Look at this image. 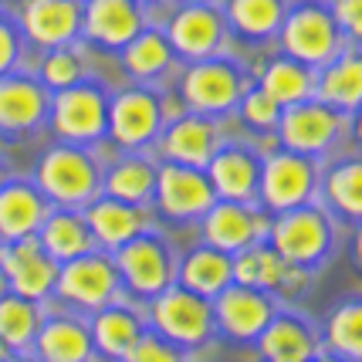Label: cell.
I'll return each instance as SVG.
<instances>
[{
  "mask_svg": "<svg viewBox=\"0 0 362 362\" xmlns=\"http://www.w3.org/2000/svg\"><path fill=\"white\" fill-rule=\"evenodd\" d=\"M34 187L45 193L51 206H81L102 193V166L98 159L75 142L51 146L34 166Z\"/></svg>",
  "mask_w": 362,
  "mask_h": 362,
  "instance_id": "cell-1",
  "label": "cell"
},
{
  "mask_svg": "<svg viewBox=\"0 0 362 362\" xmlns=\"http://www.w3.org/2000/svg\"><path fill=\"white\" fill-rule=\"evenodd\" d=\"M142 322L146 329H153L156 335L170 339L173 346L180 349H197L214 339V308H210V298L189 291L183 284H170L163 288L159 295L142 301Z\"/></svg>",
  "mask_w": 362,
  "mask_h": 362,
  "instance_id": "cell-2",
  "label": "cell"
},
{
  "mask_svg": "<svg viewBox=\"0 0 362 362\" xmlns=\"http://www.w3.org/2000/svg\"><path fill=\"white\" fill-rule=\"evenodd\" d=\"M332 244H335L332 214L325 206H318L315 200L291 206V210H281V214H271L268 247L281 254L284 261L312 271L329 257Z\"/></svg>",
  "mask_w": 362,
  "mask_h": 362,
  "instance_id": "cell-3",
  "label": "cell"
},
{
  "mask_svg": "<svg viewBox=\"0 0 362 362\" xmlns=\"http://www.w3.org/2000/svg\"><path fill=\"white\" fill-rule=\"evenodd\" d=\"M112 264L119 271L122 291L132 295L136 301H146L159 295L163 288H170L176 281V254L170 247V240L156 230H139L136 237H129L126 244H119L112 251Z\"/></svg>",
  "mask_w": 362,
  "mask_h": 362,
  "instance_id": "cell-4",
  "label": "cell"
},
{
  "mask_svg": "<svg viewBox=\"0 0 362 362\" xmlns=\"http://www.w3.org/2000/svg\"><path fill=\"white\" fill-rule=\"evenodd\" d=\"M51 295L71 305L78 312H98L112 301L122 298V281H119V271L112 264V254L95 247L88 254H78L71 261L58 264V278Z\"/></svg>",
  "mask_w": 362,
  "mask_h": 362,
  "instance_id": "cell-5",
  "label": "cell"
},
{
  "mask_svg": "<svg viewBox=\"0 0 362 362\" xmlns=\"http://www.w3.org/2000/svg\"><path fill=\"white\" fill-rule=\"evenodd\" d=\"M352 119L356 115L332 109L318 98H305V102H295V105L281 109V119L274 126V139H278L281 149L318 159L342 139V132L352 126Z\"/></svg>",
  "mask_w": 362,
  "mask_h": 362,
  "instance_id": "cell-6",
  "label": "cell"
},
{
  "mask_svg": "<svg viewBox=\"0 0 362 362\" xmlns=\"http://www.w3.org/2000/svg\"><path fill=\"white\" fill-rule=\"evenodd\" d=\"M318 193V166L312 156H301L291 149H274L261 156V176H257V204L268 214H281L291 206L312 204Z\"/></svg>",
  "mask_w": 362,
  "mask_h": 362,
  "instance_id": "cell-7",
  "label": "cell"
},
{
  "mask_svg": "<svg viewBox=\"0 0 362 362\" xmlns=\"http://www.w3.org/2000/svg\"><path fill=\"white\" fill-rule=\"evenodd\" d=\"M278 37H281L284 54L308 64V68H322L339 51H346V34L339 31V24L332 21L329 7L315 4V0L284 11Z\"/></svg>",
  "mask_w": 362,
  "mask_h": 362,
  "instance_id": "cell-8",
  "label": "cell"
},
{
  "mask_svg": "<svg viewBox=\"0 0 362 362\" xmlns=\"http://www.w3.org/2000/svg\"><path fill=\"white\" fill-rule=\"evenodd\" d=\"M247 88L251 85L244 78V71L230 58L214 54L204 62H189V68L183 71V81H180V102L187 112L217 119L223 112H234Z\"/></svg>",
  "mask_w": 362,
  "mask_h": 362,
  "instance_id": "cell-9",
  "label": "cell"
},
{
  "mask_svg": "<svg viewBox=\"0 0 362 362\" xmlns=\"http://www.w3.org/2000/svg\"><path fill=\"white\" fill-rule=\"evenodd\" d=\"M105 115H109V95L95 81H75L62 92H51L47 122L62 142L88 146L105 136Z\"/></svg>",
  "mask_w": 362,
  "mask_h": 362,
  "instance_id": "cell-10",
  "label": "cell"
},
{
  "mask_svg": "<svg viewBox=\"0 0 362 362\" xmlns=\"http://www.w3.org/2000/svg\"><path fill=\"white\" fill-rule=\"evenodd\" d=\"M217 193L210 187L204 170L183 166V163H156V189L153 200L156 214L170 223H197L204 217Z\"/></svg>",
  "mask_w": 362,
  "mask_h": 362,
  "instance_id": "cell-11",
  "label": "cell"
},
{
  "mask_svg": "<svg viewBox=\"0 0 362 362\" xmlns=\"http://www.w3.org/2000/svg\"><path fill=\"white\" fill-rule=\"evenodd\" d=\"M163 129V109H159V95L132 85L122 88L109 98V115H105V136L119 149H142L153 146Z\"/></svg>",
  "mask_w": 362,
  "mask_h": 362,
  "instance_id": "cell-12",
  "label": "cell"
},
{
  "mask_svg": "<svg viewBox=\"0 0 362 362\" xmlns=\"http://www.w3.org/2000/svg\"><path fill=\"white\" fill-rule=\"evenodd\" d=\"M200 234L204 244L217 247V251L230 254L251 247L257 240H268L271 214L254 204H237V200H214L210 210L200 217Z\"/></svg>",
  "mask_w": 362,
  "mask_h": 362,
  "instance_id": "cell-13",
  "label": "cell"
},
{
  "mask_svg": "<svg viewBox=\"0 0 362 362\" xmlns=\"http://www.w3.org/2000/svg\"><path fill=\"white\" fill-rule=\"evenodd\" d=\"M163 34L173 47V54L187 58V62H204V58L221 54L223 41H227V21L214 4L189 0L170 17Z\"/></svg>",
  "mask_w": 362,
  "mask_h": 362,
  "instance_id": "cell-14",
  "label": "cell"
},
{
  "mask_svg": "<svg viewBox=\"0 0 362 362\" xmlns=\"http://www.w3.org/2000/svg\"><path fill=\"white\" fill-rule=\"evenodd\" d=\"M0 278L7 291L31 301H45L58 278V261L41 247L37 234L0 244Z\"/></svg>",
  "mask_w": 362,
  "mask_h": 362,
  "instance_id": "cell-15",
  "label": "cell"
},
{
  "mask_svg": "<svg viewBox=\"0 0 362 362\" xmlns=\"http://www.w3.org/2000/svg\"><path fill=\"white\" fill-rule=\"evenodd\" d=\"M214 308V325L234 342H254L261 329L268 325V318L274 315V298L261 288L230 281L223 291H217L210 298Z\"/></svg>",
  "mask_w": 362,
  "mask_h": 362,
  "instance_id": "cell-16",
  "label": "cell"
},
{
  "mask_svg": "<svg viewBox=\"0 0 362 362\" xmlns=\"http://www.w3.org/2000/svg\"><path fill=\"white\" fill-rule=\"evenodd\" d=\"M221 129H217V119L210 115H197V112H183L170 122H163L156 136L159 156L166 163H183V166H197L204 170L210 156L217 153L221 146Z\"/></svg>",
  "mask_w": 362,
  "mask_h": 362,
  "instance_id": "cell-17",
  "label": "cell"
},
{
  "mask_svg": "<svg viewBox=\"0 0 362 362\" xmlns=\"http://www.w3.org/2000/svg\"><path fill=\"white\" fill-rule=\"evenodd\" d=\"M234 281L261 288L268 295L295 298L301 288L308 284V271L291 264V261H284L278 251H271L268 240H257V244L234 254Z\"/></svg>",
  "mask_w": 362,
  "mask_h": 362,
  "instance_id": "cell-18",
  "label": "cell"
},
{
  "mask_svg": "<svg viewBox=\"0 0 362 362\" xmlns=\"http://www.w3.org/2000/svg\"><path fill=\"white\" fill-rule=\"evenodd\" d=\"M47 105H51V92L41 85V78L21 75V71L0 75V132L4 136H28L34 129H41L47 122Z\"/></svg>",
  "mask_w": 362,
  "mask_h": 362,
  "instance_id": "cell-19",
  "label": "cell"
},
{
  "mask_svg": "<svg viewBox=\"0 0 362 362\" xmlns=\"http://www.w3.org/2000/svg\"><path fill=\"white\" fill-rule=\"evenodd\" d=\"M210 187L217 200H237V204H254L257 197V176H261V153L240 142H221L217 153L204 166Z\"/></svg>",
  "mask_w": 362,
  "mask_h": 362,
  "instance_id": "cell-20",
  "label": "cell"
},
{
  "mask_svg": "<svg viewBox=\"0 0 362 362\" xmlns=\"http://www.w3.org/2000/svg\"><path fill=\"white\" fill-rule=\"evenodd\" d=\"M17 31L37 47L75 45L81 37V0H24Z\"/></svg>",
  "mask_w": 362,
  "mask_h": 362,
  "instance_id": "cell-21",
  "label": "cell"
},
{
  "mask_svg": "<svg viewBox=\"0 0 362 362\" xmlns=\"http://www.w3.org/2000/svg\"><path fill=\"white\" fill-rule=\"evenodd\" d=\"M146 28L142 4L136 0H81V34L98 47H119Z\"/></svg>",
  "mask_w": 362,
  "mask_h": 362,
  "instance_id": "cell-22",
  "label": "cell"
},
{
  "mask_svg": "<svg viewBox=\"0 0 362 362\" xmlns=\"http://www.w3.org/2000/svg\"><path fill=\"white\" fill-rule=\"evenodd\" d=\"M31 352L34 362H88L95 352L92 329L78 315H41Z\"/></svg>",
  "mask_w": 362,
  "mask_h": 362,
  "instance_id": "cell-23",
  "label": "cell"
},
{
  "mask_svg": "<svg viewBox=\"0 0 362 362\" xmlns=\"http://www.w3.org/2000/svg\"><path fill=\"white\" fill-rule=\"evenodd\" d=\"M254 342L264 362H308L318 352V332L308 318L274 308V315Z\"/></svg>",
  "mask_w": 362,
  "mask_h": 362,
  "instance_id": "cell-24",
  "label": "cell"
},
{
  "mask_svg": "<svg viewBox=\"0 0 362 362\" xmlns=\"http://www.w3.org/2000/svg\"><path fill=\"white\" fill-rule=\"evenodd\" d=\"M81 217L88 223V230L95 237V247L102 251H115L119 244H126L129 237H136L139 230L149 227L146 214L139 204H126V200H115L109 193H98L95 200L81 206Z\"/></svg>",
  "mask_w": 362,
  "mask_h": 362,
  "instance_id": "cell-25",
  "label": "cell"
},
{
  "mask_svg": "<svg viewBox=\"0 0 362 362\" xmlns=\"http://www.w3.org/2000/svg\"><path fill=\"white\" fill-rule=\"evenodd\" d=\"M51 204L34 187V180H4L0 183V244L37 234Z\"/></svg>",
  "mask_w": 362,
  "mask_h": 362,
  "instance_id": "cell-26",
  "label": "cell"
},
{
  "mask_svg": "<svg viewBox=\"0 0 362 362\" xmlns=\"http://www.w3.org/2000/svg\"><path fill=\"white\" fill-rule=\"evenodd\" d=\"M312 98L325 102L332 109L356 115L362 102V62H359V47L349 45L346 51H339L332 62H325L322 68H315V92Z\"/></svg>",
  "mask_w": 362,
  "mask_h": 362,
  "instance_id": "cell-27",
  "label": "cell"
},
{
  "mask_svg": "<svg viewBox=\"0 0 362 362\" xmlns=\"http://www.w3.org/2000/svg\"><path fill=\"white\" fill-rule=\"evenodd\" d=\"M92 346L95 352L102 356V359L109 362H122L126 359V352L132 349V342L142 335L146 329V322H142V312H136L132 305L126 301H112L105 308H98L92 312Z\"/></svg>",
  "mask_w": 362,
  "mask_h": 362,
  "instance_id": "cell-28",
  "label": "cell"
},
{
  "mask_svg": "<svg viewBox=\"0 0 362 362\" xmlns=\"http://www.w3.org/2000/svg\"><path fill=\"white\" fill-rule=\"evenodd\" d=\"M37 240L58 264L95 251V237L88 230V223L81 217V210H71V206H51L37 227Z\"/></svg>",
  "mask_w": 362,
  "mask_h": 362,
  "instance_id": "cell-29",
  "label": "cell"
},
{
  "mask_svg": "<svg viewBox=\"0 0 362 362\" xmlns=\"http://www.w3.org/2000/svg\"><path fill=\"white\" fill-rule=\"evenodd\" d=\"M230 281H234V257L210 244H200L183 261H176V284H183L204 298H214Z\"/></svg>",
  "mask_w": 362,
  "mask_h": 362,
  "instance_id": "cell-30",
  "label": "cell"
},
{
  "mask_svg": "<svg viewBox=\"0 0 362 362\" xmlns=\"http://www.w3.org/2000/svg\"><path fill=\"white\" fill-rule=\"evenodd\" d=\"M318 193H322V204L329 206V214H335L339 221L346 223H359L362 217V166L356 156L342 159L329 166V173L318 180Z\"/></svg>",
  "mask_w": 362,
  "mask_h": 362,
  "instance_id": "cell-31",
  "label": "cell"
},
{
  "mask_svg": "<svg viewBox=\"0 0 362 362\" xmlns=\"http://www.w3.org/2000/svg\"><path fill=\"white\" fill-rule=\"evenodd\" d=\"M257 78H261V88L278 102V105H295V102H305L315 92V68L295 62V58H274L264 68H257Z\"/></svg>",
  "mask_w": 362,
  "mask_h": 362,
  "instance_id": "cell-32",
  "label": "cell"
},
{
  "mask_svg": "<svg viewBox=\"0 0 362 362\" xmlns=\"http://www.w3.org/2000/svg\"><path fill=\"white\" fill-rule=\"evenodd\" d=\"M119 51H122V68H126L136 81H153V78H159V75H166L176 58L170 41H166V34L156 31V28H142V31L136 34L132 41H126Z\"/></svg>",
  "mask_w": 362,
  "mask_h": 362,
  "instance_id": "cell-33",
  "label": "cell"
},
{
  "mask_svg": "<svg viewBox=\"0 0 362 362\" xmlns=\"http://www.w3.org/2000/svg\"><path fill=\"white\" fill-rule=\"evenodd\" d=\"M156 189V163L146 156H126L112 163L109 173H102V193L126 204H149Z\"/></svg>",
  "mask_w": 362,
  "mask_h": 362,
  "instance_id": "cell-34",
  "label": "cell"
},
{
  "mask_svg": "<svg viewBox=\"0 0 362 362\" xmlns=\"http://www.w3.org/2000/svg\"><path fill=\"white\" fill-rule=\"evenodd\" d=\"M318 349H325V352H332V356H339V359H346V362H359V356H362L359 298H349L339 308H332L322 332H318Z\"/></svg>",
  "mask_w": 362,
  "mask_h": 362,
  "instance_id": "cell-35",
  "label": "cell"
},
{
  "mask_svg": "<svg viewBox=\"0 0 362 362\" xmlns=\"http://www.w3.org/2000/svg\"><path fill=\"white\" fill-rule=\"evenodd\" d=\"M41 301H31L14 291H0V342L14 349V352H28L34 342V332L41 325Z\"/></svg>",
  "mask_w": 362,
  "mask_h": 362,
  "instance_id": "cell-36",
  "label": "cell"
},
{
  "mask_svg": "<svg viewBox=\"0 0 362 362\" xmlns=\"http://www.w3.org/2000/svg\"><path fill=\"white\" fill-rule=\"evenodd\" d=\"M284 0H227L223 21L234 28L240 37L251 41H268L278 34L284 17Z\"/></svg>",
  "mask_w": 362,
  "mask_h": 362,
  "instance_id": "cell-37",
  "label": "cell"
},
{
  "mask_svg": "<svg viewBox=\"0 0 362 362\" xmlns=\"http://www.w3.org/2000/svg\"><path fill=\"white\" fill-rule=\"evenodd\" d=\"M37 78L45 85L47 92H62L68 85H75V81L85 78V68H81V58L78 51L71 45L64 47H47L45 62H41V71H37Z\"/></svg>",
  "mask_w": 362,
  "mask_h": 362,
  "instance_id": "cell-38",
  "label": "cell"
},
{
  "mask_svg": "<svg viewBox=\"0 0 362 362\" xmlns=\"http://www.w3.org/2000/svg\"><path fill=\"white\" fill-rule=\"evenodd\" d=\"M237 112H240L244 126H251L254 132H274L278 119H281V105H278L261 85H257V88H247V92L240 95Z\"/></svg>",
  "mask_w": 362,
  "mask_h": 362,
  "instance_id": "cell-39",
  "label": "cell"
},
{
  "mask_svg": "<svg viewBox=\"0 0 362 362\" xmlns=\"http://www.w3.org/2000/svg\"><path fill=\"white\" fill-rule=\"evenodd\" d=\"M122 362H187V356L170 339L156 335L153 329H142V335L132 342V349L126 352Z\"/></svg>",
  "mask_w": 362,
  "mask_h": 362,
  "instance_id": "cell-40",
  "label": "cell"
},
{
  "mask_svg": "<svg viewBox=\"0 0 362 362\" xmlns=\"http://www.w3.org/2000/svg\"><path fill=\"white\" fill-rule=\"evenodd\" d=\"M329 14H332V21L339 24V31L346 34L349 45H359V34H362V0H332Z\"/></svg>",
  "mask_w": 362,
  "mask_h": 362,
  "instance_id": "cell-41",
  "label": "cell"
},
{
  "mask_svg": "<svg viewBox=\"0 0 362 362\" xmlns=\"http://www.w3.org/2000/svg\"><path fill=\"white\" fill-rule=\"evenodd\" d=\"M17 62H21V31L0 17V75L14 71Z\"/></svg>",
  "mask_w": 362,
  "mask_h": 362,
  "instance_id": "cell-42",
  "label": "cell"
},
{
  "mask_svg": "<svg viewBox=\"0 0 362 362\" xmlns=\"http://www.w3.org/2000/svg\"><path fill=\"white\" fill-rule=\"evenodd\" d=\"M308 362H346V359H339V356H332V352H325V349H318Z\"/></svg>",
  "mask_w": 362,
  "mask_h": 362,
  "instance_id": "cell-43",
  "label": "cell"
},
{
  "mask_svg": "<svg viewBox=\"0 0 362 362\" xmlns=\"http://www.w3.org/2000/svg\"><path fill=\"white\" fill-rule=\"evenodd\" d=\"M0 362H34V356H24V352H11L7 359H0Z\"/></svg>",
  "mask_w": 362,
  "mask_h": 362,
  "instance_id": "cell-44",
  "label": "cell"
},
{
  "mask_svg": "<svg viewBox=\"0 0 362 362\" xmlns=\"http://www.w3.org/2000/svg\"><path fill=\"white\" fill-rule=\"evenodd\" d=\"M11 352H14V349L7 346V342H0V359H7V356H11Z\"/></svg>",
  "mask_w": 362,
  "mask_h": 362,
  "instance_id": "cell-45",
  "label": "cell"
},
{
  "mask_svg": "<svg viewBox=\"0 0 362 362\" xmlns=\"http://www.w3.org/2000/svg\"><path fill=\"white\" fill-rule=\"evenodd\" d=\"M136 4H166V0H136Z\"/></svg>",
  "mask_w": 362,
  "mask_h": 362,
  "instance_id": "cell-46",
  "label": "cell"
},
{
  "mask_svg": "<svg viewBox=\"0 0 362 362\" xmlns=\"http://www.w3.org/2000/svg\"><path fill=\"white\" fill-rule=\"evenodd\" d=\"M0 183H4V170H0Z\"/></svg>",
  "mask_w": 362,
  "mask_h": 362,
  "instance_id": "cell-47",
  "label": "cell"
},
{
  "mask_svg": "<svg viewBox=\"0 0 362 362\" xmlns=\"http://www.w3.org/2000/svg\"><path fill=\"white\" fill-rule=\"evenodd\" d=\"M187 4H189V0H187Z\"/></svg>",
  "mask_w": 362,
  "mask_h": 362,
  "instance_id": "cell-48",
  "label": "cell"
}]
</instances>
